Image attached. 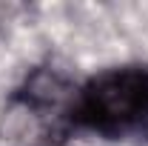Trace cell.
I'll use <instances>...</instances> for the list:
<instances>
[{"mask_svg": "<svg viewBox=\"0 0 148 146\" xmlns=\"http://www.w3.org/2000/svg\"><path fill=\"white\" fill-rule=\"evenodd\" d=\"M69 120L100 135L148 126V63L103 69L74 92Z\"/></svg>", "mask_w": 148, "mask_h": 146, "instance_id": "6da1fadb", "label": "cell"}]
</instances>
